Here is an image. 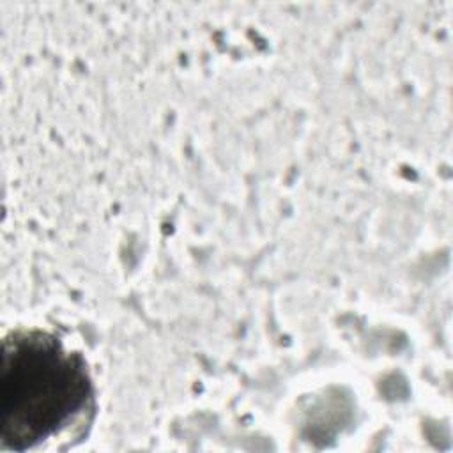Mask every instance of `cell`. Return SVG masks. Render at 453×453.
<instances>
[{
	"label": "cell",
	"instance_id": "6da1fadb",
	"mask_svg": "<svg viewBox=\"0 0 453 453\" xmlns=\"http://www.w3.org/2000/svg\"><path fill=\"white\" fill-rule=\"evenodd\" d=\"M92 396L83 359L46 334L14 342V370L5 377L7 426L14 444L48 439L65 428Z\"/></svg>",
	"mask_w": 453,
	"mask_h": 453
}]
</instances>
